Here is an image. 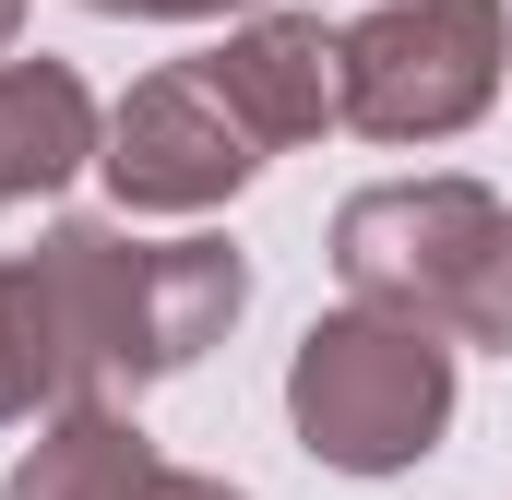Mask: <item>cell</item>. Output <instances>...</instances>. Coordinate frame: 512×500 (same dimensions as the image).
<instances>
[{
    "instance_id": "6da1fadb",
    "label": "cell",
    "mask_w": 512,
    "mask_h": 500,
    "mask_svg": "<svg viewBox=\"0 0 512 500\" xmlns=\"http://www.w3.org/2000/svg\"><path fill=\"white\" fill-rule=\"evenodd\" d=\"M251 310V262L227 239H131V227H48L0 262V429L60 405H131L143 381L191 370Z\"/></svg>"
},
{
    "instance_id": "7a4b0ae2",
    "label": "cell",
    "mask_w": 512,
    "mask_h": 500,
    "mask_svg": "<svg viewBox=\"0 0 512 500\" xmlns=\"http://www.w3.org/2000/svg\"><path fill=\"white\" fill-rule=\"evenodd\" d=\"M334 274L346 298L405 310L453 346L512 358V203L477 179H382L334 215Z\"/></svg>"
},
{
    "instance_id": "3957f363",
    "label": "cell",
    "mask_w": 512,
    "mask_h": 500,
    "mask_svg": "<svg viewBox=\"0 0 512 500\" xmlns=\"http://www.w3.org/2000/svg\"><path fill=\"white\" fill-rule=\"evenodd\" d=\"M286 429L334 477H405L453 429V334L370 310V298L322 310L286 358Z\"/></svg>"
},
{
    "instance_id": "277c9868",
    "label": "cell",
    "mask_w": 512,
    "mask_h": 500,
    "mask_svg": "<svg viewBox=\"0 0 512 500\" xmlns=\"http://www.w3.org/2000/svg\"><path fill=\"white\" fill-rule=\"evenodd\" d=\"M346 60V131L370 143H453L512 84V12L501 0H382L334 24Z\"/></svg>"
},
{
    "instance_id": "5b68a950",
    "label": "cell",
    "mask_w": 512,
    "mask_h": 500,
    "mask_svg": "<svg viewBox=\"0 0 512 500\" xmlns=\"http://www.w3.org/2000/svg\"><path fill=\"white\" fill-rule=\"evenodd\" d=\"M262 167V143L239 131V108L179 60V72H143L108 131H96V179L120 191V215H215L239 203Z\"/></svg>"
},
{
    "instance_id": "8992f818",
    "label": "cell",
    "mask_w": 512,
    "mask_h": 500,
    "mask_svg": "<svg viewBox=\"0 0 512 500\" xmlns=\"http://www.w3.org/2000/svg\"><path fill=\"white\" fill-rule=\"evenodd\" d=\"M191 72L239 108V131H251L262 155L322 143V131L346 120V60H334V24L322 12H274L262 0L251 24H227V48H203Z\"/></svg>"
},
{
    "instance_id": "52a82bcc",
    "label": "cell",
    "mask_w": 512,
    "mask_h": 500,
    "mask_svg": "<svg viewBox=\"0 0 512 500\" xmlns=\"http://www.w3.org/2000/svg\"><path fill=\"white\" fill-rule=\"evenodd\" d=\"M0 500H251V489L167 465V453L143 441V417L96 393V405H60V417H36V453L0 477Z\"/></svg>"
},
{
    "instance_id": "ba28073f",
    "label": "cell",
    "mask_w": 512,
    "mask_h": 500,
    "mask_svg": "<svg viewBox=\"0 0 512 500\" xmlns=\"http://www.w3.org/2000/svg\"><path fill=\"white\" fill-rule=\"evenodd\" d=\"M96 131H108V108L84 96L72 60H0V215L72 191L96 167Z\"/></svg>"
},
{
    "instance_id": "9c48e42d",
    "label": "cell",
    "mask_w": 512,
    "mask_h": 500,
    "mask_svg": "<svg viewBox=\"0 0 512 500\" xmlns=\"http://www.w3.org/2000/svg\"><path fill=\"white\" fill-rule=\"evenodd\" d=\"M84 12H120V24H215V12H262V0H84Z\"/></svg>"
},
{
    "instance_id": "30bf717a",
    "label": "cell",
    "mask_w": 512,
    "mask_h": 500,
    "mask_svg": "<svg viewBox=\"0 0 512 500\" xmlns=\"http://www.w3.org/2000/svg\"><path fill=\"white\" fill-rule=\"evenodd\" d=\"M12 36H24V0H0V48H12Z\"/></svg>"
}]
</instances>
